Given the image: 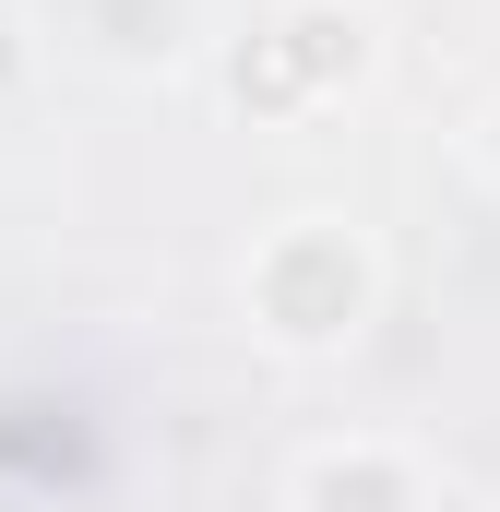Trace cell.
<instances>
[{"instance_id":"cell-2","label":"cell","mask_w":500,"mask_h":512,"mask_svg":"<svg viewBox=\"0 0 500 512\" xmlns=\"http://www.w3.org/2000/svg\"><path fill=\"white\" fill-rule=\"evenodd\" d=\"M477 155H489V167H500V108H489V131H477Z\"/></svg>"},{"instance_id":"cell-1","label":"cell","mask_w":500,"mask_h":512,"mask_svg":"<svg viewBox=\"0 0 500 512\" xmlns=\"http://www.w3.org/2000/svg\"><path fill=\"white\" fill-rule=\"evenodd\" d=\"M370 286H381L370 251H358L334 215H286V239H262V262H250V310H262V334H274V346H298V358L358 346Z\"/></svg>"}]
</instances>
